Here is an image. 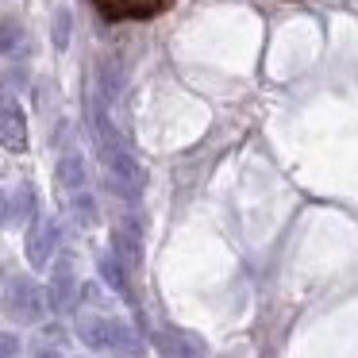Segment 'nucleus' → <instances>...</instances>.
I'll list each match as a JSON object with an SVG mask.
<instances>
[{"mask_svg":"<svg viewBox=\"0 0 358 358\" xmlns=\"http://www.w3.org/2000/svg\"><path fill=\"white\" fill-rule=\"evenodd\" d=\"M93 127H96V143H101L104 170H108V189L124 201H139L143 189H147V170L135 162V155L124 147V139L112 131L104 108H93Z\"/></svg>","mask_w":358,"mask_h":358,"instance_id":"obj_1","label":"nucleus"},{"mask_svg":"<svg viewBox=\"0 0 358 358\" xmlns=\"http://www.w3.org/2000/svg\"><path fill=\"white\" fill-rule=\"evenodd\" d=\"M47 312V293L31 278H12L4 285V316L16 324H39Z\"/></svg>","mask_w":358,"mask_h":358,"instance_id":"obj_2","label":"nucleus"},{"mask_svg":"<svg viewBox=\"0 0 358 358\" xmlns=\"http://www.w3.org/2000/svg\"><path fill=\"white\" fill-rule=\"evenodd\" d=\"M93 8L101 12L108 24H124V20H155L170 8V0H93Z\"/></svg>","mask_w":358,"mask_h":358,"instance_id":"obj_3","label":"nucleus"},{"mask_svg":"<svg viewBox=\"0 0 358 358\" xmlns=\"http://www.w3.org/2000/svg\"><path fill=\"white\" fill-rule=\"evenodd\" d=\"M55 247H58V224L50 216H39L31 227H27V262H31L35 270L50 266Z\"/></svg>","mask_w":358,"mask_h":358,"instance_id":"obj_4","label":"nucleus"},{"mask_svg":"<svg viewBox=\"0 0 358 358\" xmlns=\"http://www.w3.org/2000/svg\"><path fill=\"white\" fill-rule=\"evenodd\" d=\"M0 147L27 150V120L16 96H0Z\"/></svg>","mask_w":358,"mask_h":358,"instance_id":"obj_5","label":"nucleus"},{"mask_svg":"<svg viewBox=\"0 0 358 358\" xmlns=\"http://www.w3.org/2000/svg\"><path fill=\"white\" fill-rule=\"evenodd\" d=\"M73 293H78V278H73V266L70 262H58L55 273H50V289H47V304L55 312H70Z\"/></svg>","mask_w":358,"mask_h":358,"instance_id":"obj_6","label":"nucleus"},{"mask_svg":"<svg viewBox=\"0 0 358 358\" xmlns=\"http://www.w3.org/2000/svg\"><path fill=\"white\" fill-rule=\"evenodd\" d=\"M112 331H116V320H108V316H81L78 320L81 343H85V347H93V350H108Z\"/></svg>","mask_w":358,"mask_h":358,"instance_id":"obj_7","label":"nucleus"},{"mask_svg":"<svg viewBox=\"0 0 358 358\" xmlns=\"http://www.w3.org/2000/svg\"><path fill=\"white\" fill-rule=\"evenodd\" d=\"M58 185L66 193H85V162H81V155H62V162H58Z\"/></svg>","mask_w":358,"mask_h":358,"instance_id":"obj_8","label":"nucleus"},{"mask_svg":"<svg viewBox=\"0 0 358 358\" xmlns=\"http://www.w3.org/2000/svg\"><path fill=\"white\" fill-rule=\"evenodd\" d=\"M108 350H112L116 358H143V339L124 324V320H116V331H112Z\"/></svg>","mask_w":358,"mask_h":358,"instance_id":"obj_9","label":"nucleus"},{"mask_svg":"<svg viewBox=\"0 0 358 358\" xmlns=\"http://www.w3.org/2000/svg\"><path fill=\"white\" fill-rule=\"evenodd\" d=\"M112 258H116L120 266H139L143 262L139 239H135V235H127L124 227H116V231H112Z\"/></svg>","mask_w":358,"mask_h":358,"instance_id":"obj_10","label":"nucleus"},{"mask_svg":"<svg viewBox=\"0 0 358 358\" xmlns=\"http://www.w3.org/2000/svg\"><path fill=\"white\" fill-rule=\"evenodd\" d=\"M101 278H104V285H108V289H116V293L124 296V301H131V285H127V270H124V266H120L112 255H104V258H101Z\"/></svg>","mask_w":358,"mask_h":358,"instance_id":"obj_11","label":"nucleus"},{"mask_svg":"<svg viewBox=\"0 0 358 358\" xmlns=\"http://www.w3.org/2000/svg\"><path fill=\"white\" fill-rule=\"evenodd\" d=\"M96 73H101V93L108 96V101H116L120 89H124V66H120L116 58H104V62L96 66Z\"/></svg>","mask_w":358,"mask_h":358,"instance_id":"obj_12","label":"nucleus"},{"mask_svg":"<svg viewBox=\"0 0 358 358\" xmlns=\"http://www.w3.org/2000/svg\"><path fill=\"white\" fill-rule=\"evenodd\" d=\"M70 212L78 216V224H81V227H93V224H96V201H93L89 193H73Z\"/></svg>","mask_w":358,"mask_h":358,"instance_id":"obj_13","label":"nucleus"},{"mask_svg":"<svg viewBox=\"0 0 358 358\" xmlns=\"http://www.w3.org/2000/svg\"><path fill=\"white\" fill-rule=\"evenodd\" d=\"M20 43H24V27H20L16 20H0V58L12 55Z\"/></svg>","mask_w":358,"mask_h":358,"instance_id":"obj_14","label":"nucleus"},{"mask_svg":"<svg viewBox=\"0 0 358 358\" xmlns=\"http://www.w3.org/2000/svg\"><path fill=\"white\" fill-rule=\"evenodd\" d=\"M70 24H73V20H70V12H58V16H55V47L58 50H66V43H70Z\"/></svg>","mask_w":358,"mask_h":358,"instance_id":"obj_15","label":"nucleus"},{"mask_svg":"<svg viewBox=\"0 0 358 358\" xmlns=\"http://www.w3.org/2000/svg\"><path fill=\"white\" fill-rule=\"evenodd\" d=\"M27 212H31V189H20L16 193V201H12V208H8V216H27Z\"/></svg>","mask_w":358,"mask_h":358,"instance_id":"obj_16","label":"nucleus"},{"mask_svg":"<svg viewBox=\"0 0 358 358\" xmlns=\"http://www.w3.org/2000/svg\"><path fill=\"white\" fill-rule=\"evenodd\" d=\"M0 358H20V339L8 331H0Z\"/></svg>","mask_w":358,"mask_h":358,"instance_id":"obj_17","label":"nucleus"},{"mask_svg":"<svg viewBox=\"0 0 358 358\" xmlns=\"http://www.w3.org/2000/svg\"><path fill=\"white\" fill-rule=\"evenodd\" d=\"M35 358H62V355H58V350H50V347H43V350H39V355H35Z\"/></svg>","mask_w":358,"mask_h":358,"instance_id":"obj_18","label":"nucleus"},{"mask_svg":"<svg viewBox=\"0 0 358 358\" xmlns=\"http://www.w3.org/2000/svg\"><path fill=\"white\" fill-rule=\"evenodd\" d=\"M0 220H8V204H4V196H0Z\"/></svg>","mask_w":358,"mask_h":358,"instance_id":"obj_19","label":"nucleus"}]
</instances>
